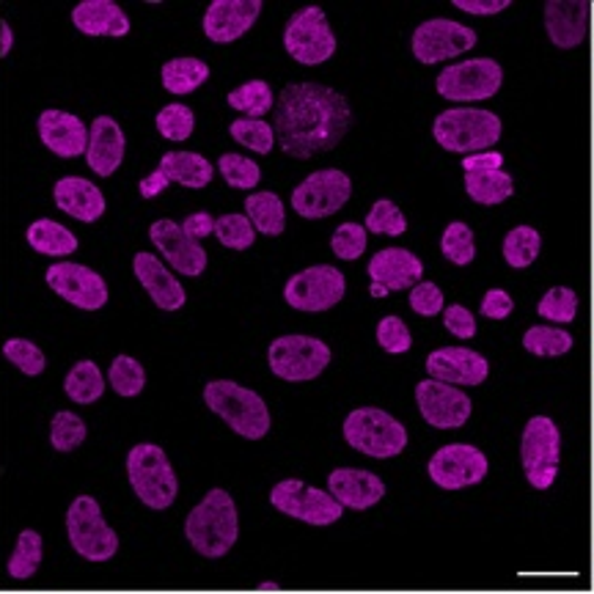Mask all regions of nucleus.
I'll list each match as a JSON object with an SVG mask.
<instances>
[{
	"mask_svg": "<svg viewBox=\"0 0 594 594\" xmlns=\"http://www.w3.org/2000/svg\"><path fill=\"white\" fill-rule=\"evenodd\" d=\"M48 286L67 303L83 311H100L108 303V284L100 273L78 262H56L48 268Z\"/></svg>",
	"mask_w": 594,
	"mask_h": 594,
	"instance_id": "nucleus-18",
	"label": "nucleus"
},
{
	"mask_svg": "<svg viewBox=\"0 0 594 594\" xmlns=\"http://www.w3.org/2000/svg\"><path fill=\"white\" fill-rule=\"evenodd\" d=\"M132 270H135L138 281H141L143 290L149 292V298L154 300V305L163 311H179L184 305V286L179 284L177 275H171V270L160 262L154 253H135L132 259Z\"/></svg>",
	"mask_w": 594,
	"mask_h": 594,
	"instance_id": "nucleus-27",
	"label": "nucleus"
},
{
	"mask_svg": "<svg viewBox=\"0 0 594 594\" xmlns=\"http://www.w3.org/2000/svg\"><path fill=\"white\" fill-rule=\"evenodd\" d=\"M350 127H353V108L331 85L290 83L275 100V141L295 160H309L336 149Z\"/></svg>",
	"mask_w": 594,
	"mask_h": 594,
	"instance_id": "nucleus-1",
	"label": "nucleus"
},
{
	"mask_svg": "<svg viewBox=\"0 0 594 594\" xmlns=\"http://www.w3.org/2000/svg\"><path fill=\"white\" fill-rule=\"evenodd\" d=\"M138 188H141L143 199H154V195L163 193L165 188H171V179L158 169V171H152V174H149L147 179H141V184H138Z\"/></svg>",
	"mask_w": 594,
	"mask_h": 594,
	"instance_id": "nucleus-58",
	"label": "nucleus"
},
{
	"mask_svg": "<svg viewBox=\"0 0 594 594\" xmlns=\"http://www.w3.org/2000/svg\"><path fill=\"white\" fill-rule=\"evenodd\" d=\"M366 232L389 234V238H402L407 232V218L402 215L400 207L389 199H380L366 215Z\"/></svg>",
	"mask_w": 594,
	"mask_h": 594,
	"instance_id": "nucleus-45",
	"label": "nucleus"
},
{
	"mask_svg": "<svg viewBox=\"0 0 594 594\" xmlns=\"http://www.w3.org/2000/svg\"><path fill=\"white\" fill-rule=\"evenodd\" d=\"M11 44H14V33H11V28L3 22V26H0V56H9Z\"/></svg>",
	"mask_w": 594,
	"mask_h": 594,
	"instance_id": "nucleus-59",
	"label": "nucleus"
},
{
	"mask_svg": "<svg viewBox=\"0 0 594 594\" xmlns=\"http://www.w3.org/2000/svg\"><path fill=\"white\" fill-rule=\"evenodd\" d=\"M515 309V300L510 298V292L504 290H490L487 295L482 298V314L487 320H506Z\"/></svg>",
	"mask_w": 594,
	"mask_h": 594,
	"instance_id": "nucleus-54",
	"label": "nucleus"
},
{
	"mask_svg": "<svg viewBox=\"0 0 594 594\" xmlns=\"http://www.w3.org/2000/svg\"><path fill=\"white\" fill-rule=\"evenodd\" d=\"M536 311H540L542 320L573 322L575 314H578V295L573 290H567V286H553L540 300Z\"/></svg>",
	"mask_w": 594,
	"mask_h": 594,
	"instance_id": "nucleus-48",
	"label": "nucleus"
},
{
	"mask_svg": "<svg viewBox=\"0 0 594 594\" xmlns=\"http://www.w3.org/2000/svg\"><path fill=\"white\" fill-rule=\"evenodd\" d=\"M171 182L182 184V188L201 190L212 182L215 169H212L210 160L199 152H165L163 160L158 165Z\"/></svg>",
	"mask_w": 594,
	"mask_h": 594,
	"instance_id": "nucleus-30",
	"label": "nucleus"
},
{
	"mask_svg": "<svg viewBox=\"0 0 594 594\" xmlns=\"http://www.w3.org/2000/svg\"><path fill=\"white\" fill-rule=\"evenodd\" d=\"M284 48L298 63L316 67L336 53V33L320 6H309L290 17L284 28Z\"/></svg>",
	"mask_w": 594,
	"mask_h": 594,
	"instance_id": "nucleus-8",
	"label": "nucleus"
},
{
	"mask_svg": "<svg viewBox=\"0 0 594 594\" xmlns=\"http://www.w3.org/2000/svg\"><path fill=\"white\" fill-rule=\"evenodd\" d=\"M270 504L286 517L309 523V526H331L344 515V506L325 490H316L300 479H284L270 490Z\"/></svg>",
	"mask_w": 594,
	"mask_h": 594,
	"instance_id": "nucleus-11",
	"label": "nucleus"
},
{
	"mask_svg": "<svg viewBox=\"0 0 594 594\" xmlns=\"http://www.w3.org/2000/svg\"><path fill=\"white\" fill-rule=\"evenodd\" d=\"M377 342L385 353L402 355L413 348L411 328L400 320V316H383L377 325Z\"/></svg>",
	"mask_w": 594,
	"mask_h": 594,
	"instance_id": "nucleus-51",
	"label": "nucleus"
},
{
	"mask_svg": "<svg viewBox=\"0 0 594 594\" xmlns=\"http://www.w3.org/2000/svg\"><path fill=\"white\" fill-rule=\"evenodd\" d=\"M229 132H232V138L238 143H242L245 149H251V152H259V154H270L275 147V130L273 124H268L264 119H238L232 121V127H229Z\"/></svg>",
	"mask_w": 594,
	"mask_h": 594,
	"instance_id": "nucleus-40",
	"label": "nucleus"
},
{
	"mask_svg": "<svg viewBox=\"0 0 594 594\" xmlns=\"http://www.w3.org/2000/svg\"><path fill=\"white\" fill-rule=\"evenodd\" d=\"M53 199L59 210L72 215L80 223H94L105 215V193L94 182L83 177H63L56 182Z\"/></svg>",
	"mask_w": 594,
	"mask_h": 594,
	"instance_id": "nucleus-28",
	"label": "nucleus"
},
{
	"mask_svg": "<svg viewBox=\"0 0 594 594\" xmlns=\"http://www.w3.org/2000/svg\"><path fill=\"white\" fill-rule=\"evenodd\" d=\"M218 169H221V177L226 179L229 188L251 190L262 182V169H259L253 160L242 158V154H223V158L218 160Z\"/></svg>",
	"mask_w": 594,
	"mask_h": 594,
	"instance_id": "nucleus-46",
	"label": "nucleus"
},
{
	"mask_svg": "<svg viewBox=\"0 0 594 594\" xmlns=\"http://www.w3.org/2000/svg\"><path fill=\"white\" fill-rule=\"evenodd\" d=\"M149 238H152L154 248L163 253L165 262H169L179 275L199 279L207 270V251L201 248V242L190 238L179 223L169 221V218L154 221L152 229H149Z\"/></svg>",
	"mask_w": 594,
	"mask_h": 594,
	"instance_id": "nucleus-19",
	"label": "nucleus"
},
{
	"mask_svg": "<svg viewBox=\"0 0 594 594\" xmlns=\"http://www.w3.org/2000/svg\"><path fill=\"white\" fill-rule=\"evenodd\" d=\"M184 536L195 553L207 558L226 556L240 536L238 504L226 490L215 487L190 510L184 521Z\"/></svg>",
	"mask_w": 594,
	"mask_h": 594,
	"instance_id": "nucleus-2",
	"label": "nucleus"
},
{
	"mask_svg": "<svg viewBox=\"0 0 594 594\" xmlns=\"http://www.w3.org/2000/svg\"><path fill=\"white\" fill-rule=\"evenodd\" d=\"M416 402L421 419L435 430H460L474 411L469 394L460 385L441 383L435 377L421 380L416 385Z\"/></svg>",
	"mask_w": 594,
	"mask_h": 594,
	"instance_id": "nucleus-16",
	"label": "nucleus"
},
{
	"mask_svg": "<svg viewBox=\"0 0 594 594\" xmlns=\"http://www.w3.org/2000/svg\"><path fill=\"white\" fill-rule=\"evenodd\" d=\"M523 348L540 358H558L573 350V336L567 331H562V328L534 325L523 336Z\"/></svg>",
	"mask_w": 594,
	"mask_h": 594,
	"instance_id": "nucleus-38",
	"label": "nucleus"
},
{
	"mask_svg": "<svg viewBox=\"0 0 594 594\" xmlns=\"http://www.w3.org/2000/svg\"><path fill=\"white\" fill-rule=\"evenodd\" d=\"M204 402L218 413L234 432L248 441H262L270 432V411L256 391L232 380H212L204 389Z\"/></svg>",
	"mask_w": 594,
	"mask_h": 594,
	"instance_id": "nucleus-3",
	"label": "nucleus"
},
{
	"mask_svg": "<svg viewBox=\"0 0 594 594\" xmlns=\"http://www.w3.org/2000/svg\"><path fill=\"white\" fill-rule=\"evenodd\" d=\"M463 169H465V174H469V171L504 169V158H501L499 152H476V154H469V158L463 160Z\"/></svg>",
	"mask_w": 594,
	"mask_h": 594,
	"instance_id": "nucleus-56",
	"label": "nucleus"
},
{
	"mask_svg": "<svg viewBox=\"0 0 594 594\" xmlns=\"http://www.w3.org/2000/svg\"><path fill=\"white\" fill-rule=\"evenodd\" d=\"M67 534L74 553L85 562H111L119 551V536L102 517L100 501L78 495L67 512Z\"/></svg>",
	"mask_w": 594,
	"mask_h": 594,
	"instance_id": "nucleus-7",
	"label": "nucleus"
},
{
	"mask_svg": "<svg viewBox=\"0 0 594 594\" xmlns=\"http://www.w3.org/2000/svg\"><path fill=\"white\" fill-rule=\"evenodd\" d=\"M3 358L9 363H14L28 377H39L44 372V366H48L42 350L33 342H28V339H9V342H3Z\"/></svg>",
	"mask_w": 594,
	"mask_h": 594,
	"instance_id": "nucleus-47",
	"label": "nucleus"
},
{
	"mask_svg": "<svg viewBox=\"0 0 594 594\" xmlns=\"http://www.w3.org/2000/svg\"><path fill=\"white\" fill-rule=\"evenodd\" d=\"M443 325H446V331L457 339L476 336V320H474V314L465 309V305H457V303L449 305V309L443 311Z\"/></svg>",
	"mask_w": 594,
	"mask_h": 594,
	"instance_id": "nucleus-53",
	"label": "nucleus"
},
{
	"mask_svg": "<svg viewBox=\"0 0 594 594\" xmlns=\"http://www.w3.org/2000/svg\"><path fill=\"white\" fill-rule=\"evenodd\" d=\"M369 292H372V298H385V295H389V290H385V286H380V284H372V290H369Z\"/></svg>",
	"mask_w": 594,
	"mask_h": 594,
	"instance_id": "nucleus-60",
	"label": "nucleus"
},
{
	"mask_svg": "<svg viewBox=\"0 0 594 594\" xmlns=\"http://www.w3.org/2000/svg\"><path fill=\"white\" fill-rule=\"evenodd\" d=\"M245 215L248 221L253 223V229L268 234V238H279L286 226L284 201H281L275 193H270V190H259V193L248 195Z\"/></svg>",
	"mask_w": 594,
	"mask_h": 594,
	"instance_id": "nucleus-32",
	"label": "nucleus"
},
{
	"mask_svg": "<svg viewBox=\"0 0 594 594\" xmlns=\"http://www.w3.org/2000/svg\"><path fill=\"white\" fill-rule=\"evenodd\" d=\"M366 240H369L366 226H361V223H342V226L333 232L331 248L339 259H344V262H355V259L366 251Z\"/></svg>",
	"mask_w": 594,
	"mask_h": 594,
	"instance_id": "nucleus-50",
	"label": "nucleus"
},
{
	"mask_svg": "<svg viewBox=\"0 0 594 594\" xmlns=\"http://www.w3.org/2000/svg\"><path fill=\"white\" fill-rule=\"evenodd\" d=\"M229 105L234 111H240L245 119H262L264 113H270L275 108V97L264 80H248V83H242L240 89H234L229 94Z\"/></svg>",
	"mask_w": 594,
	"mask_h": 594,
	"instance_id": "nucleus-37",
	"label": "nucleus"
},
{
	"mask_svg": "<svg viewBox=\"0 0 594 594\" xmlns=\"http://www.w3.org/2000/svg\"><path fill=\"white\" fill-rule=\"evenodd\" d=\"M85 421L72 411H61L53 416V424H50V443H53L56 452L67 454L74 452L78 446H83L85 441Z\"/></svg>",
	"mask_w": 594,
	"mask_h": 594,
	"instance_id": "nucleus-43",
	"label": "nucleus"
},
{
	"mask_svg": "<svg viewBox=\"0 0 594 594\" xmlns=\"http://www.w3.org/2000/svg\"><path fill=\"white\" fill-rule=\"evenodd\" d=\"M42 536L33 528H26L20 536H17V547L11 553L9 564H6V573H9L11 581H28L39 573L42 567Z\"/></svg>",
	"mask_w": 594,
	"mask_h": 594,
	"instance_id": "nucleus-36",
	"label": "nucleus"
},
{
	"mask_svg": "<svg viewBox=\"0 0 594 594\" xmlns=\"http://www.w3.org/2000/svg\"><path fill=\"white\" fill-rule=\"evenodd\" d=\"M344 441L366 457L389 460L405 452L407 430L380 407H355L344 419Z\"/></svg>",
	"mask_w": 594,
	"mask_h": 594,
	"instance_id": "nucleus-6",
	"label": "nucleus"
},
{
	"mask_svg": "<svg viewBox=\"0 0 594 594\" xmlns=\"http://www.w3.org/2000/svg\"><path fill=\"white\" fill-rule=\"evenodd\" d=\"M454 6L469 14H499V11L510 9V0H454Z\"/></svg>",
	"mask_w": 594,
	"mask_h": 594,
	"instance_id": "nucleus-57",
	"label": "nucleus"
},
{
	"mask_svg": "<svg viewBox=\"0 0 594 594\" xmlns=\"http://www.w3.org/2000/svg\"><path fill=\"white\" fill-rule=\"evenodd\" d=\"M259 590H262V592H279V584H270V581H268V584H259Z\"/></svg>",
	"mask_w": 594,
	"mask_h": 594,
	"instance_id": "nucleus-61",
	"label": "nucleus"
},
{
	"mask_svg": "<svg viewBox=\"0 0 594 594\" xmlns=\"http://www.w3.org/2000/svg\"><path fill=\"white\" fill-rule=\"evenodd\" d=\"M182 229L190 238L201 242L204 238H210V234H215V218H212L210 212H193V215L184 218Z\"/></svg>",
	"mask_w": 594,
	"mask_h": 594,
	"instance_id": "nucleus-55",
	"label": "nucleus"
},
{
	"mask_svg": "<svg viewBox=\"0 0 594 594\" xmlns=\"http://www.w3.org/2000/svg\"><path fill=\"white\" fill-rule=\"evenodd\" d=\"M215 238L221 240V245L232 248V251H245L256 240V229L248 221V215H221L215 218Z\"/></svg>",
	"mask_w": 594,
	"mask_h": 594,
	"instance_id": "nucleus-44",
	"label": "nucleus"
},
{
	"mask_svg": "<svg viewBox=\"0 0 594 594\" xmlns=\"http://www.w3.org/2000/svg\"><path fill=\"white\" fill-rule=\"evenodd\" d=\"M193 111L188 105H182V102H171V105H165L158 113V132L163 138H169V141H188L193 135Z\"/></svg>",
	"mask_w": 594,
	"mask_h": 594,
	"instance_id": "nucleus-49",
	"label": "nucleus"
},
{
	"mask_svg": "<svg viewBox=\"0 0 594 594\" xmlns=\"http://www.w3.org/2000/svg\"><path fill=\"white\" fill-rule=\"evenodd\" d=\"M465 190L476 204L495 207L512 195V177L504 169L495 171H469L465 174Z\"/></svg>",
	"mask_w": 594,
	"mask_h": 594,
	"instance_id": "nucleus-35",
	"label": "nucleus"
},
{
	"mask_svg": "<svg viewBox=\"0 0 594 594\" xmlns=\"http://www.w3.org/2000/svg\"><path fill=\"white\" fill-rule=\"evenodd\" d=\"M127 479L149 510H169L179 495V482L169 454L154 443H138L127 454Z\"/></svg>",
	"mask_w": 594,
	"mask_h": 594,
	"instance_id": "nucleus-5",
	"label": "nucleus"
},
{
	"mask_svg": "<svg viewBox=\"0 0 594 594\" xmlns=\"http://www.w3.org/2000/svg\"><path fill=\"white\" fill-rule=\"evenodd\" d=\"M424 275V264L413 251L407 248H385V251L374 253L369 262V279L372 284L385 286L389 292L413 290Z\"/></svg>",
	"mask_w": 594,
	"mask_h": 594,
	"instance_id": "nucleus-24",
	"label": "nucleus"
},
{
	"mask_svg": "<svg viewBox=\"0 0 594 594\" xmlns=\"http://www.w3.org/2000/svg\"><path fill=\"white\" fill-rule=\"evenodd\" d=\"M127 138L119 121L111 117H100L91 121L89 127V149H85V163L94 174L113 177L124 160Z\"/></svg>",
	"mask_w": 594,
	"mask_h": 594,
	"instance_id": "nucleus-26",
	"label": "nucleus"
},
{
	"mask_svg": "<svg viewBox=\"0 0 594 594\" xmlns=\"http://www.w3.org/2000/svg\"><path fill=\"white\" fill-rule=\"evenodd\" d=\"M72 22L85 37H127L130 17L113 0H83L74 6Z\"/></svg>",
	"mask_w": 594,
	"mask_h": 594,
	"instance_id": "nucleus-29",
	"label": "nucleus"
},
{
	"mask_svg": "<svg viewBox=\"0 0 594 594\" xmlns=\"http://www.w3.org/2000/svg\"><path fill=\"white\" fill-rule=\"evenodd\" d=\"M540 248H542V240L536 229L517 226L506 234L504 259L510 262V268L523 270V268H528V264H534V259L540 256Z\"/></svg>",
	"mask_w": 594,
	"mask_h": 594,
	"instance_id": "nucleus-39",
	"label": "nucleus"
},
{
	"mask_svg": "<svg viewBox=\"0 0 594 594\" xmlns=\"http://www.w3.org/2000/svg\"><path fill=\"white\" fill-rule=\"evenodd\" d=\"M28 245L37 253H44V256H69V253L78 251V238L69 232L61 223L50 221V218H39L28 226L26 232Z\"/></svg>",
	"mask_w": 594,
	"mask_h": 594,
	"instance_id": "nucleus-31",
	"label": "nucleus"
},
{
	"mask_svg": "<svg viewBox=\"0 0 594 594\" xmlns=\"http://www.w3.org/2000/svg\"><path fill=\"white\" fill-rule=\"evenodd\" d=\"M411 309L419 316H437L443 311V292L432 281H419L411 290Z\"/></svg>",
	"mask_w": 594,
	"mask_h": 594,
	"instance_id": "nucleus-52",
	"label": "nucleus"
},
{
	"mask_svg": "<svg viewBox=\"0 0 594 594\" xmlns=\"http://www.w3.org/2000/svg\"><path fill=\"white\" fill-rule=\"evenodd\" d=\"M328 493H331L344 510L363 512L383 501L385 484L383 479L372 474V471L336 469L331 476H328Z\"/></svg>",
	"mask_w": 594,
	"mask_h": 594,
	"instance_id": "nucleus-25",
	"label": "nucleus"
},
{
	"mask_svg": "<svg viewBox=\"0 0 594 594\" xmlns=\"http://www.w3.org/2000/svg\"><path fill=\"white\" fill-rule=\"evenodd\" d=\"M344 292H348V279L342 270L331 268V264H314L286 281L284 300L292 309L320 314V311L333 309L344 298Z\"/></svg>",
	"mask_w": 594,
	"mask_h": 594,
	"instance_id": "nucleus-14",
	"label": "nucleus"
},
{
	"mask_svg": "<svg viewBox=\"0 0 594 594\" xmlns=\"http://www.w3.org/2000/svg\"><path fill=\"white\" fill-rule=\"evenodd\" d=\"M350 195H353V182L344 171L322 169L298 184L292 193V210L300 218L320 221V218L336 215L348 204Z\"/></svg>",
	"mask_w": 594,
	"mask_h": 594,
	"instance_id": "nucleus-13",
	"label": "nucleus"
},
{
	"mask_svg": "<svg viewBox=\"0 0 594 594\" xmlns=\"http://www.w3.org/2000/svg\"><path fill=\"white\" fill-rule=\"evenodd\" d=\"M39 138H42V143L50 152L63 160L80 158L89 149V127L74 113L56 111V108H50L39 117Z\"/></svg>",
	"mask_w": 594,
	"mask_h": 594,
	"instance_id": "nucleus-22",
	"label": "nucleus"
},
{
	"mask_svg": "<svg viewBox=\"0 0 594 594\" xmlns=\"http://www.w3.org/2000/svg\"><path fill=\"white\" fill-rule=\"evenodd\" d=\"M558 457H562V435L553 419L534 416L526 424L521 437V460L528 484L536 490H547L556 482Z\"/></svg>",
	"mask_w": 594,
	"mask_h": 594,
	"instance_id": "nucleus-10",
	"label": "nucleus"
},
{
	"mask_svg": "<svg viewBox=\"0 0 594 594\" xmlns=\"http://www.w3.org/2000/svg\"><path fill=\"white\" fill-rule=\"evenodd\" d=\"M501 80H504V72H501L499 61L471 59L443 69L435 80V89L443 100L482 102L499 94Z\"/></svg>",
	"mask_w": 594,
	"mask_h": 594,
	"instance_id": "nucleus-12",
	"label": "nucleus"
},
{
	"mask_svg": "<svg viewBox=\"0 0 594 594\" xmlns=\"http://www.w3.org/2000/svg\"><path fill=\"white\" fill-rule=\"evenodd\" d=\"M160 78H163V89L169 91V94L184 97L193 94L199 85L207 83V78H210V67H207L201 59H190L188 56V59H174L163 63Z\"/></svg>",
	"mask_w": 594,
	"mask_h": 594,
	"instance_id": "nucleus-34",
	"label": "nucleus"
},
{
	"mask_svg": "<svg viewBox=\"0 0 594 594\" xmlns=\"http://www.w3.org/2000/svg\"><path fill=\"white\" fill-rule=\"evenodd\" d=\"M108 383L119 396H138L147 385V369L130 355H119L108 369Z\"/></svg>",
	"mask_w": 594,
	"mask_h": 594,
	"instance_id": "nucleus-41",
	"label": "nucleus"
},
{
	"mask_svg": "<svg viewBox=\"0 0 594 594\" xmlns=\"http://www.w3.org/2000/svg\"><path fill=\"white\" fill-rule=\"evenodd\" d=\"M270 369L286 383H309L331 363V348L314 336H281L268 350Z\"/></svg>",
	"mask_w": 594,
	"mask_h": 594,
	"instance_id": "nucleus-9",
	"label": "nucleus"
},
{
	"mask_svg": "<svg viewBox=\"0 0 594 594\" xmlns=\"http://www.w3.org/2000/svg\"><path fill=\"white\" fill-rule=\"evenodd\" d=\"M432 135L446 152L476 154L490 152L501 138V119L482 108H449L432 124Z\"/></svg>",
	"mask_w": 594,
	"mask_h": 594,
	"instance_id": "nucleus-4",
	"label": "nucleus"
},
{
	"mask_svg": "<svg viewBox=\"0 0 594 594\" xmlns=\"http://www.w3.org/2000/svg\"><path fill=\"white\" fill-rule=\"evenodd\" d=\"M430 479L443 490H463L474 487L487 476L490 463L487 454L479 452L471 443H449V446L437 449L430 457Z\"/></svg>",
	"mask_w": 594,
	"mask_h": 594,
	"instance_id": "nucleus-15",
	"label": "nucleus"
},
{
	"mask_svg": "<svg viewBox=\"0 0 594 594\" xmlns=\"http://www.w3.org/2000/svg\"><path fill=\"white\" fill-rule=\"evenodd\" d=\"M426 374L452 385H482L490 374L487 358L469 348H441L426 358Z\"/></svg>",
	"mask_w": 594,
	"mask_h": 594,
	"instance_id": "nucleus-21",
	"label": "nucleus"
},
{
	"mask_svg": "<svg viewBox=\"0 0 594 594\" xmlns=\"http://www.w3.org/2000/svg\"><path fill=\"white\" fill-rule=\"evenodd\" d=\"M586 28H590L586 0H547L545 3V31L556 48H578L586 39Z\"/></svg>",
	"mask_w": 594,
	"mask_h": 594,
	"instance_id": "nucleus-23",
	"label": "nucleus"
},
{
	"mask_svg": "<svg viewBox=\"0 0 594 594\" xmlns=\"http://www.w3.org/2000/svg\"><path fill=\"white\" fill-rule=\"evenodd\" d=\"M262 14V0H212L204 14V33L218 44L238 42Z\"/></svg>",
	"mask_w": 594,
	"mask_h": 594,
	"instance_id": "nucleus-20",
	"label": "nucleus"
},
{
	"mask_svg": "<svg viewBox=\"0 0 594 594\" xmlns=\"http://www.w3.org/2000/svg\"><path fill=\"white\" fill-rule=\"evenodd\" d=\"M474 44L476 33L469 26L437 17V20L421 22L413 33L411 48L421 63H441L454 59V56L469 53Z\"/></svg>",
	"mask_w": 594,
	"mask_h": 594,
	"instance_id": "nucleus-17",
	"label": "nucleus"
},
{
	"mask_svg": "<svg viewBox=\"0 0 594 594\" xmlns=\"http://www.w3.org/2000/svg\"><path fill=\"white\" fill-rule=\"evenodd\" d=\"M63 391L78 405H94L105 394V374L100 372L94 361H80L63 377Z\"/></svg>",
	"mask_w": 594,
	"mask_h": 594,
	"instance_id": "nucleus-33",
	"label": "nucleus"
},
{
	"mask_svg": "<svg viewBox=\"0 0 594 594\" xmlns=\"http://www.w3.org/2000/svg\"><path fill=\"white\" fill-rule=\"evenodd\" d=\"M441 251L449 262L457 264V268H465V264H471L476 259L474 232H471V229L460 221L449 223L441 240Z\"/></svg>",
	"mask_w": 594,
	"mask_h": 594,
	"instance_id": "nucleus-42",
	"label": "nucleus"
}]
</instances>
